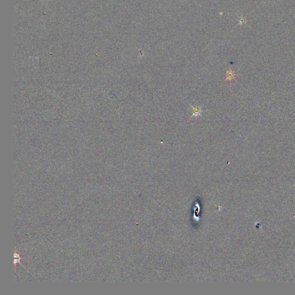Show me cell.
Segmentation results:
<instances>
[{"label":"cell","mask_w":295,"mask_h":295,"mask_svg":"<svg viewBox=\"0 0 295 295\" xmlns=\"http://www.w3.org/2000/svg\"><path fill=\"white\" fill-rule=\"evenodd\" d=\"M226 76H227V78L225 80V81H227L228 80H230V81H231V80L232 79H235V72L234 71H232L231 69H230V70L227 72Z\"/></svg>","instance_id":"cell-3"},{"label":"cell","mask_w":295,"mask_h":295,"mask_svg":"<svg viewBox=\"0 0 295 295\" xmlns=\"http://www.w3.org/2000/svg\"><path fill=\"white\" fill-rule=\"evenodd\" d=\"M190 105L192 108V112H193V114L192 115H191L190 119H191L192 117L194 116L196 118H197L198 116H201V112H203V110H201V107H199L198 105H197L195 107H193V105H192L190 104Z\"/></svg>","instance_id":"cell-1"},{"label":"cell","mask_w":295,"mask_h":295,"mask_svg":"<svg viewBox=\"0 0 295 295\" xmlns=\"http://www.w3.org/2000/svg\"><path fill=\"white\" fill-rule=\"evenodd\" d=\"M23 259H24V258L21 256V254L17 253L16 250H15L14 254V265L15 268L17 267V264L20 263L22 266H23V267H24L26 269L25 266L20 262V260Z\"/></svg>","instance_id":"cell-2"}]
</instances>
